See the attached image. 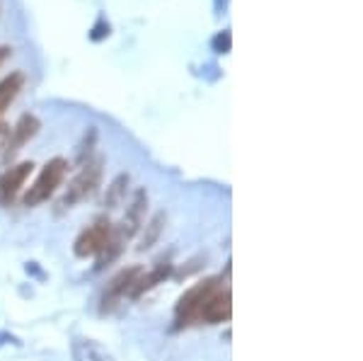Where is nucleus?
Wrapping results in <instances>:
<instances>
[{
    "instance_id": "obj_18",
    "label": "nucleus",
    "mask_w": 363,
    "mask_h": 361,
    "mask_svg": "<svg viewBox=\"0 0 363 361\" xmlns=\"http://www.w3.org/2000/svg\"><path fill=\"white\" fill-rule=\"evenodd\" d=\"M8 54H10V49H8V46H0V63H3L5 58H8Z\"/></svg>"
},
{
    "instance_id": "obj_4",
    "label": "nucleus",
    "mask_w": 363,
    "mask_h": 361,
    "mask_svg": "<svg viewBox=\"0 0 363 361\" xmlns=\"http://www.w3.org/2000/svg\"><path fill=\"white\" fill-rule=\"evenodd\" d=\"M112 233H114V226L107 216L95 218V223L87 226V228L78 235V240H75V245H73L75 257L87 260V257L99 255L102 248L107 245V240L112 238Z\"/></svg>"
},
{
    "instance_id": "obj_2",
    "label": "nucleus",
    "mask_w": 363,
    "mask_h": 361,
    "mask_svg": "<svg viewBox=\"0 0 363 361\" xmlns=\"http://www.w3.org/2000/svg\"><path fill=\"white\" fill-rule=\"evenodd\" d=\"M99 179H102V158H97L92 162L87 160L83 165V170L78 172V177L68 184L66 194H63V199L58 206L73 209L75 204H80L83 199H87V196H92L99 187Z\"/></svg>"
},
{
    "instance_id": "obj_1",
    "label": "nucleus",
    "mask_w": 363,
    "mask_h": 361,
    "mask_svg": "<svg viewBox=\"0 0 363 361\" xmlns=\"http://www.w3.org/2000/svg\"><path fill=\"white\" fill-rule=\"evenodd\" d=\"M66 174H68V160L66 158H51L42 167V172H39V177L34 179L32 187L27 189V194H25L27 206H39V204L49 201L51 196L56 194V189L63 184Z\"/></svg>"
},
{
    "instance_id": "obj_14",
    "label": "nucleus",
    "mask_w": 363,
    "mask_h": 361,
    "mask_svg": "<svg viewBox=\"0 0 363 361\" xmlns=\"http://www.w3.org/2000/svg\"><path fill=\"white\" fill-rule=\"evenodd\" d=\"M126 187H128V174H119L112 184L107 187V196H104V204L107 209H116L121 201L126 199Z\"/></svg>"
},
{
    "instance_id": "obj_7",
    "label": "nucleus",
    "mask_w": 363,
    "mask_h": 361,
    "mask_svg": "<svg viewBox=\"0 0 363 361\" xmlns=\"http://www.w3.org/2000/svg\"><path fill=\"white\" fill-rule=\"evenodd\" d=\"M145 211H148V194H145V189H138L136 194H133L131 204L126 206V213H124V218H121V223L116 226L114 231L119 233L124 240L133 238L140 231V226H143Z\"/></svg>"
},
{
    "instance_id": "obj_17",
    "label": "nucleus",
    "mask_w": 363,
    "mask_h": 361,
    "mask_svg": "<svg viewBox=\"0 0 363 361\" xmlns=\"http://www.w3.org/2000/svg\"><path fill=\"white\" fill-rule=\"evenodd\" d=\"M213 44H216V49H218V51H228V49H230V34H228V32L218 34V37L213 39Z\"/></svg>"
},
{
    "instance_id": "obj_12",
    "label": "nucleus",
    "mask_w": 363,
    "mask_h": 361,
    "mask_svg": "<svg viewBox=\"0 0 363 361\" xmlns=\"http://www.w3.org/2000/svg\"><path fill=\"white\" fill-rule=\"evenodd\" d=\"M169 270H172L169 265H157L153 272H148V274H145V272H140V277L136 279V284H133L131 296H133V299H138L140 294L150 291V289L155 287V284H160L162 279H167V277H169Z\"/></svg>"
},
{
    "instance_id": "obj_9",
    "label": "nucleus",
    "mask_w": 363,
    "mask_h": 361,
    "mask_svg": "<svg viewBox=\"0 0 363 361\" xmlns=\"http://www.w3.org/2000/svg\"><path fill=\"white\" fill-rule=\"evenodd\" d=\"M42 129V124H39V119L34 114H22L20 121L13 126V131H10V141H8V148H5V153L8 155H15L17 150H22V145L32 141L34 136L39 133Z\"/></svg>"
},
{
    "instance_id": "obj_3",
    "label": "nucleus",
    "mask_w": 363,
    "mask_h": 361,
    "mask_svg": "<svg viewBox=\"0 0 363 361\" xmlns=\"http://www.w3.org/2000/svg\"><path fill=\"white\" fill-rule=\"evenodd\" d=\"M218 289V279H206V282L196 284L189 291L182 294V299L177 301V308H174V318H177V330L186 328V325L196 323L199 313H201V306L206 304V299L213 291Z\"/></svg>"
},
{
    "instance_id": "obj_6",
    "label": "nucleus",
    "mask_w": 363,
    "mask_h": 361,
    "mask_svg": "<svg viewBox=\"0 0 363 361\" xmlns=\"http://www.w3.org/2000/svg\"><path fill=\"white\" fill-rule=\"evenodd\" d=\"M140 272H143L140 267H126V270H121L119 274L107 284V289H104V294H102V313L112 311L124 296H131L133 284H136V279L140 277Z\"/></svg>"
},
{
    "instance_id": "obj_13",
    "label": "nucleus",
    "mask_w": 363,
    "mask_h": 361,
    "mask_svg": "<svg viewBox=\"0 0 363 361\" xmlns=\"http://www.w3.org/2000/svg\"><path fill=\"white\" fill-rule=\"evenodd\" d=\"M124 238L119 235V233H112V238L107 240V245L102 248V252L97 255V270H102V267H107L109 262H114L116 257L121 255V250H124Z\"/></svg>"
},
{
    "instance_id": "obj_16",
    "label": "nucleus",
    "mask_w": 363,
    "mask_h": 361,
    "mask_svg": "<svg viewBox=\"0 0 363 361\" xmlns=\"http://www.w3.org/2000/svg\"><path fill=\"white\" fill-rule=\"evenodd\" d=\"M10 124H5V121H0V153H5V148H8V141H10Z\"/></svg>"
},
{
    "instance_id": "obj_8",
    "label": "nucleus",
    "mask_w": 363,
    "mask_h": 361,
    "mask_svg": "<svg viewBox=\"0 0 363 361\" xmlns=\"http://www.w3.org/2000/svg\"><path fill=\"white\" fill-rule=\"evenodd\" d=\"M32 170H34V165L29 160H25L0 174V204H13L17 199V194H20L22 187H25V182H27L29 174H32Z\"/></svg>"
},
{
    "instance_id": "obj_5",
    "label": "nucleus",
    "mask_w": 363,
    "mask_h": 361,
    "mask_svg": "<svg viewBox=\"0 0 363 361\" xmlns=\"http://www.w3.org/2000/svg\"><path fill=\"white\" fill-rule=\"evenodd\" d=\"M233 318V294L230 287H218L213 294L206 299V304L201 306V313H199V320L208 325H218V323H228Z\"/></svg>"
},
{
    "instance_id": "obj_15",
    "label": "nucleus",
    "mask_w": 363,
    "mask_h": 361,
    "mask_svg": "<svg viewBox=\"0 0 363 361\" xmlns=\"http://www.w3.org/2000/svg\"><path fill=\"white\" fill-rule=\"evenodd\" d=\"M165 213H155L153 216V221H150L148 226H145V233H143V238H140V250H148V248H153V243L160 238V233H162V228H165Z\"/></svg>"
},
{
    "instance_id": "obj_11",
    "label": "nucleus",
    "mask_w": 363,
    "mask_h": 361,
    "mask_svg": "<svg viewBox=\"0 0 363 361\" xmlns=\"http://www.w3.org/2000/svg\"><path fill=\"white\" fill-rule=\"evenodd\" d=\"M73 357L75 361H114L112 354L95 340H75L73 342Z\"/></svg>"
},
{
    "instance_id": "obj_10",
    "label": "nucleus",
    "mask_w": 363,
    "mask_h": 361,
    "mask_svg": "<svg viewBox=\"0 0 363 361\" xmlns=\"http://www.w3.org/2000/svg\"><path fill=\"white\" fill-rule=\"evenodd\" d=\"M22 87H25V75H22L20 71L5 75V78L0 80V116H3L5 109L15 102V97L20 95Z\"/></svg>"
}]
</instances>
